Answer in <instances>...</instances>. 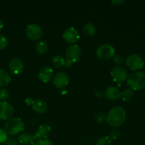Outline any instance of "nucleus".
Instances as JSON below:
<instances>
[{
	"label": "nucleus",
	"instance_id": "nucleus-1",
	"mask_svg": "<svg viewBox=\"0 0 145 145\" xmlns=\"http://www.w3.org/2000/svg\"><path fill=\"white\" fill-rule=\"evenodd\" d=\"M126 119V113L121 106H115L112 108L107 116L106 120L108 124L113 127H119L122 125Z\"/></svg>",
	"mask_w": 145,
	"mask_h": 145
},
{
	"label": "nucleus",
	"instance_id": "nucleus-2",
	"mask_svg": "<svg viewBox=\"0 0 145 145\" xmlns=\"http://www.w3.org/2000/svg\"><path fill=\"white\" fill-rule=\"evenodd\" d=\"M128 86L133 91H139L145 88V74L135 72L130 74L127 80Z\"/></svg>",
	"mask_w": 145,
	"mask_h": 145
},
{
	"label": "nucleus",
	"instance_id": "nucleus-3",
	"mask_svg": "<svg viewBox=\"0 0 145 145\" xmlns=\"http://www.w3.org/2000/svg\"><path fill=\"white\" fill-rule=\"evenodd\" d=\"M24 129V122L18 118H10L4 125V130L9 135H16L21 133Z\"/></svg>",
	"mask_w": 145,
	"mask_h": 145
},
{
	"label": "nucleus",
	"instance_id": "nucleus-4",
	"mask_svg": "<svg viewBox=\"0 0 145 145\" xmlns=\"http://www.w3.org/2000/svg\"><path fill=\"white\" fill-rule=\"evenodd\" d=\"M115 48L109 44H105L98 48L96 52L97 57L101 59L108 60L115 56Z\"/></svg>",
	"mask_w": 145,
	"mask_h": 145
},
{
	"label": "nucleus",
	"instance_id": "nucleus-5",
	"mask_svg": "<svg viewBox=\"0 0 145 145\" xmlns=\"http://www.w3.org/2000/svg\"><path fill=\"white\" fill-rule=\"evenodd\" d=\"M126 64L129 69L134 71L142 69L144 65L142 58L136 54L129 55L126 59Z\"/></svg>",
	"mask_w": 145,
	"mask_h": 145
},
{
	"label": "nucleus",
	"instance_id": "nucleus-6",
	"mask_svg": "<svg viewBox=\"0 0 145 145\" xmlns=\"http://www.w3.org/2000/svg\"><path fill=\"white\" fill-rule=\"evenodd\" d=\"M26 35L31 40H38L42 37L43 31L37 24H30L26 29Z\"/></svg>",
	"mask_w": 145,
	"mask_h": 145
},
{
	"label": "nucleus",
	"instance_id": "nucleus-7",
	"mask_svg": "<svg viewBox=\"0 0 145 145\" xmlns=\"http://www.w3.org/2000/svg\"><path fill=\"white\" fill-rule=\"evenodd\" d=\"M65 56L66 59L73 63L79 60L82 56V51L78 45H72L68 47L65 51Z\"/></svg>",
	"mask_w": 145,
	"mask_h": 145
},
{
	"label": "nucleus",
	"instance_id": "nucleus-8",
	"mask_svg": "<svg viewBox=\"0 0 145 145\" xmlns=\"http://www.w3.org/2000/svg\"><path fill=\"white\" fill-rule=\"evenodd\" d=\"M110 74L114 82L117 83H122L127 78V72L123 67H115L111 70Z\"/></svg>",
	"mask_w": 145,
	"mask_h": 145
},
{
	"label": "nucleus",
	"instance_id": "nucleus-9",
	"mask_svg": "<svg viewBox=\"0 0 145 145\" xmlns=\"http://www.w3.org/2000/svg\"><path fill=\"white\" fill-rule=\"evenodd\" d=\"M14 114V108L9 103L0 101V120H8Z\"/></svg>",
	"mask_w": 145,
	"mask_h": 145
},
{
	"label": "nucleus",
	"instance_id": "nucleus-10",
	"mask_svg": "<svg viewBox=\"0 0 145 145\" xmlns=\"http://www.w3.org/2000/svg\"><path fill=\"white\" fill-rule=\"evenodd\" d=\"M51 133V127L47 124H43L38 127L35 134L34 135L35 140H46Z\"/></svg>",
	"mask_w": 145,
	"mask_h": 145
},
{
	"label": "nucleus",
	"instance_id": "nucleus-11",
	"mask_svg": "<svg viewBox=\"0 0 145 145\" xmlns=\"http://www.w3.org/2000/svg\"><path fill=\"white\" fill-rule=\"evenodd\" d=\"M63 36L67 42L71 44L76 42L80 38L78 31L74 27H70V28H67L64 32Z\"/></svg>",
	"mask_w": 145,
	"mask_h": 145
},
{
	"label": "nucleus",
	"instance_id": "nucleus-12",
	"mask_svg": "<svg viewBox=\"0 0 145 145\" xmlns=\"http://www.w3.org/2000/svg\"><path fill=\"white\" fill-rule=\"evenodd\" d=\"M9 68L10 72L14 74H19L24 69V64L20 58L13 57L9 62Z\"/></svg>",
	"mask_w": 145,
	"mask_h": 145
},
{
	"label": "nucleus",
	"instance_id": "nucleus-13",
	"mask_svg": "<svg viewBox=\"0 0 145 145\" xmlns=\"http://www.w3.org/2000/svg\"><path fill=\"white\" fill-rule=\"evenodd\" d=\"M69 79L65 72H58L53 77V84L58 89H63L68 84Z\"/></svg>",
	"mask_w": 145,
	"mask_h": 145
},
{
	"label": "nucleus",
	"instance_id": "nucleus-14",
	"mask_svg": "<svg viewBox=\"0 0 145 145\" xmlns=\"http://www.w3.org/2000/svg\"><path fill=\"white\" fill-rule=\"evenodd\" d=\"M53 75V70L50 67H43L39 69L38 73V76L41 82L47 83L49 82Z\"/></svg>",
	"mask_w": 145,
	"mask_h": 145
},
{
	"label": "nucleus",
	"instance_id": "nucleus-15",
	"mask_svg": "<svg viewBox=\"0 0 145 145\" xmlns=\"http://www.w3.org/2000/svg\"><path fill=\"white\" fill-rule=\"evenodd\" d=\"M121 92L118 89V88L115 87L113 86H109L105 89V97L110 100L115 101L117 100L119 97H120Z\"/></svg>",
	"mask_w": 145,
	"mask_h": 145
},
{
	"label": "nucleus",
	"instance_id": "nucleus-16",
	"mask_svg": "<svg viewBox=\"0 0 145 145\" xmlns=\"http://www.w3.org/2000/svg\"><path fill=\"white\" fill-rule=\"evenodd\" d=\"M32 108L36 113H39V114H43L48 109V105L45 103V101L42 100V99H36L34 101Z\"/></svg>",
	"mask_w": 145,
	"mask_h": 145
},
{
	"label": "nucleus",
	"instance_id": "nucleus-17",
	"mask_svg": "<svg viewBox=\"0 0 145 145\" xmlns=\"http://www.w3.org/2000/svg\"><path fill=\"white\" fill-rule=\"evenodd\" d=\"M18 140L20 142V143L23 145H34L35 144L34 135L29 134V133H21L18 137Z\"/></svg>",
	"mask_w": 145,
	"mask_h": 145
},
{
	"label": "nucleus",
	"instance_id": "nucleus-18",
	"mask_svg": "<svg viewBox=\"0 0 145 145\" xmlns=\"http://www.w3.org/2000/svg\"><path fill=\"white\" fill-rule=\"evenodd\" d=\"M11 81V76L6 70L0 69V87H4L9 84Z\"/></svg>",
	"mask_w": 145,
	"mask_h": 145
},
{
	"label": "nucleus",
	"instance_id": "nucleus-19",
	"mask_svg": "<svg viewBox=\"0 0 145 145\" xmlns=\"http://www.w3.org/2000/svg\"><path fill=\"white\" fill-rule=\"evenodd\" d=\"M51 63L54 67L57 68H61L64 67L65 59L63 57V56L60 55H55L52 57L51 59Z\"/></svg>",
	"mask_w": 145,
	"mask_h": 145
},
{
	"label": "nucleus",
	"instance_id": "nucleus-20",
	"mask_svg": "<svg viewBox=\"0 0 145 145\" xmlns=\"http://www.w3.org/2000/svg\"><path fill=\"white\" fill-rule=\"evenodd\" d=\"M48 44L44 40L38 41L36 45V50L38 54H41V55L45 53L48 51Z\"/></svg>",
	"mask_w": 145,
	"mask_h": 145
},
{
	"label": "nucleus",
	"instance_id": "nucleus-21",
	"mask_svg": "<svg viewBox=\"0 0 145 145\" xmlns=\"http://www.w3.org/2000/svg\"><path fill=\"white\" fill-rule=\"evenodd\" d=\"M134 96V91L129 88L125 89L121 92L120 93V97L122 101H128L131 100Z\"/></svg>",
	"mask_w": 145,
	"mask_h": 145
},
{
	"label": "nucleus",
	"instance_id": "nucleus-22",
	"mask_svg": "<svg viewBox=\"0 0 145 145\" xmlns=\"http://www.w3.org/2000/svg\"><path fill=\"white\" fill-rule=\"evenodd\" d=\"M83 32L88 36H92L95 33V27L92 23H88L83 27Z\"/></svg>",
	"mask_w": 145,
	"mask_h": 145
},
{
	"label": "nucleus",
	"instance_id": "nucleus-23",
	"mask_svg": "<svg viewBox=\"0 0 145 145\" xmlns=\"http://www.w3.org/2000/svg\"><path fill=\"white\" fill-rule=\"evenodd\" d=\"M96 145H112V140L107 136H102L98 140Z\"/></svg>",
	"mask_w": 145,
	"mask_h": 145
},
{
	"label": "nucleus",
	"instance_id": "nucleus-24",
	"mask_svg": "<svg viewBox=\"0 0 145 145\" xmlns=\"http://www.w3.org/2000/svg\"><path fill=\"white\" fill-rule=\"evenodd\" d=\"M9 97V93L7 89H0V101H6Z\"/></svg>",
	"mask_w": 145,
	"mask_h": 145
},
{
	"label": "nucleus",
	"instance_id": "nucleus-25",
	"mask_svg": "<svg viewBox=\"0 0 145 145\" xmlns=\"http://www.w3.org/2000/svg\"><path fill=\"white\" fill-rule=\"evenodd\" d=\"M8 45V40L4 35L0 34V50L7 48Z\"/></svg>",
	"mask_w": 145,
	"mask_h": 145
},
{
	"label": "nucleus",
	"instance_id": "nucleus-26",
	"mask_svg": "<svg viewBox=\"0 0 145 145\" xmlns=\"http://www.w3.org/2000/svg\"><path fill=\"white\" fill-rule=\"evenodd\" d=\"M7 140H8L7 133H6L5 130L0 128V144H1V143H5Z\"/></svg>",
	"mask_w": 145,
	"mask_h": 145
},
{
	"label": "nucleus",
	"instance_id": "nucleus-27",
	"mask_svg": "<svg viewBox=\"0 0 145 145\" xmlns=\"http://www.w3.org/2000/svg\"><path fill=\"white\" fill-rule=\"evenodd\" d=\"M119 136H120V133H119L118 130H112V131L109 133V137L111 140H117V139L119 137Z\"/></svg>",
	"mask_w": 145,
	"mask_h": 145
},
{
	"label": "nucleus",
	"instance_id": "nucleus-28",
	"mask_svg": "<svg viewBox=\"0 0 145 145\" xmlns=\"http://www.w3.org/2000/svg\"><path fill=\"white\" fill-rule=\"evenodd\" d=\"M106 118L104 113H98L95 116V120L98 123H103L106 120Z\"/></svg>",
	"mask_w": 145,
	"mask_h": 145
},
{
	"label": "nucleus",
	"instance_id": "nucleus-29",
	"mask_svg": "<svg viewBox=\"0 0 145 145\" xmlns=\"http://www.w3.org/2000/svg\"><path fill=\"white\" fill-rule=\"evenodd\" d=\"M114 57V62H115L117 65H122V63L125 61V59H124V57L122 56L120 54H117V55H115Z\"/></svg>",
	"mask_w": 145,
	"mask_h": 145
},
{
	"label": "nucleus",
	"instance_id": "nucleus-30",
	"mask_svg": "<svg viewBox=\"0 0 145 145\" xmlns=\"http://www.w3.org/2000/svg\"><path fill=\"white\" fill-rule=\"evenodd\" d=\"M34 145H54L53 144L52 142H51L48 140H39V141L36 142Z\"/></svg>",
	"mask_w": 145,
	"mask_h": 145
},
{
	"label": "nucleus",
	"instance_id": "nucleus-31",
	"mask_svg": "<svg viewBox=\"0 0 145 145\" xmlns=\"http://www.w3.org/2000/svg\"><path fill=\"white\" fill-rule=\"evenodd\" d=\"M4 145H20V144L16 140H14V139H12V138H10L7 140V142L4 143Z\"/></svg>",
	"mask_w": 145,
	"mask_h": 145
},
{
	"label": "nucleus",
	"instance_id": "nucleus-32",
	"mask_svg": "<svg viewBox=\"0 0 145 145\" xmlns=\"http://www.w3.org/2000/svg\"><path fill=\"white\" fill-rule=\"evenodd\" d=\"M25 103H26L27 105H28V106H33V104H34V100L31 97L26 98V99H25Z\"/></svg>",
	"mask_w": 145,
	"mask_h": 145
},
{
	"label": "nucleus",
	"instance_id": "nucleus-33",
	"mask_svg": "<svg viewBox=\"0 0 145 145\" xmlns=\"http://www.w3.org/2000/svg\"><path fill=\"white\" fill-rule=\"evenodd\" d=\"M72 66V62L70 61L69 59H66L65 61V64H64V67L66 68H71Z\"/></svg>",
	"mask_w": 145,
	"mask_h": 145
},
{
	"label": "nucleus",
	"instance_id": "nucleus-34",
	"mask_svg": "<svg viewBox=\"0 0 145 145\" xmlns=\"http://www.w3.org/2000/svg\"><path fill=\"white\" fill-rule=\"evenodd\" d=\"M125 2V1L124 0H113V1H111V3H112V4H115V5H121L122 4H123V3Z\"/></svg>",
	"mask_w": 145,
	"mask_h": 145
},
{
	"label": "nucleus",
	"instance_id": "nucleus-35",
	"mask_svg": "<svg viewBox=\"0 0 145 145\" xmlns=\"http://www.w3.org/2000/svg\"><path fill=\"white\" fill-rule=\"evenodd\" d=\"M95 96H96L98 98H100H100L103 97L104 93H102L101 91H97L96 93H95Z\"/></svg>",
	"mask_w": 145,
	"mask_h": 145
},
{
	"label": "nucleus",
	"instance_id": "nucleus-36",
	"mask_svg": "<svg viewBox=\"0 0 145 145\" xmlns=\"http://www.w3.org/2000/svg\"><path fill=\"white\" fill-rule=\"evenodd\" d=\"M3 28H4V24H3L2 21L0 20V31L3 29Z\"/></svg>",
	"mask_w": 145,
	"mask_h": 145
},
{
	"label": "nucleus",
	"instance_id": "nucleus-37",
	"mask_svg": "<svg viewBox=\"0 0 145 145\" xmlns=\"http://www.w3.org/2000/svg\"><path fill=\"white\" fill-rule=\"evenodd\" d=\"M67 93V91H66V90H65V89H63V90L61 91V93H62V94H65V93Z\"/></svg>",
	"mask_w": 145,
	"mask_h": 145
},
{
	"label": "nucleus",
	"instance_id": "nucleus-38",
	"mask_svg": "<svg viewBox=\"0 0 145 145\" xmlns=\"http://www.w3.org/2000/svg\"><path fill=\"white\" fill-rule=\"evenodd\" d=\"M144 67H145V64H144Z\"/></svg>",
	"mask_w": 145,
	"mask_h": 145
}]
</instances>
